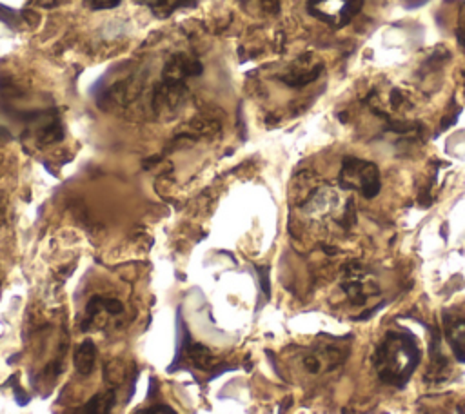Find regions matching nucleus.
Returning <instances> with one entry per match:
<instances>
[{"instance_id": "obj_5", "label": "nucleus", "mask_w": 465, "mask_h": 414, "mask_svg": "<svg viewBox=\"0 0 465 414\" xmlns=\"http://www.w3.org/2000/svg\"><path fill=\"white\" fill-rule=\"evenodd\" d=\"M114 403H116V394L113 389H109L93 396L87 403L82 405V409H78L76 414H111Z\"/></svg>"}, {"instance_id": "obj_9", "label": "nucleus", "mask_w": 465, "mask_h": 414, "mask_svg": "<svg viewBox=\"0 0 465 414\" xmlns=\"http://www.w3.org/2000/svg\"><path fill=\"white\" fill-rule=\"evenodd\" d=\"M85 4L91 7V9H109V7H114L120 4V0H85Z\"/></svg>"}, {"instance_id": "obj_10", "label": "nucleus", "mask_w": 465, "mask_h": 414, "mask_svg": "<svg viewBox=\"0 0 465 414\" xmlns=\"http://www.w3.org/2000/svg\"><path fill=\"white\" fill-rule=\"evenodd\" d=\"M456 34H458V42H460V45L465 49V7H463V9H461V13H460V22H458Z\"/></svg>"}, {"instance_id": "obj_6", "label": "nucleus", "mask_w": 465, "mask_h": 414, "mask_svg": "<svg viewBox=\"0 0 465 414\" xmlns=\"http://www.w3.org/2000/svg\"><path fill=\"white\" fill-rule=\"evenodd\" d=\"M96 361V347L93 341H82L74 352V369L82 376H89L94 369Z\"/></svg>"}, {"instance_id": "obj_1", "label": "nucleus", "mask_w": 465, "mask_h": 414, "mask_svg": "<svg viewBox=\"0 0 465 414\" xmlns=\"http://www.w3.org/2000/svg\"><path fill=\"white\" fill-rule=\"evenodd\" d=\"M372 360L381 383L401 387L420 363V347L411 334L391 330L378 343Z\"/></svg>"}, {"instance_id": "obj_4", "label": "nucleus", "mask_w": 465, "mask_h": 414, "mask_svg": "<svg viewBox=\"0 0 465 414\" xmlns=\"http://www.w3.org/2000/svg\"><path fill=\"white\" fill-rule=\"evenodd\" d=\"M445 338L456 360L465 361V318H452L447 321Z\"/></svg>"}, {"instance_id": "obj_11", "label": "nucleus", "mask_w": 465, "mask_h": 414, "mask_svg": "<svg viewBox=\"0 0 465 414\" xmlns=\"http://www.w3.org/2000/svg\"><path fill=\"white\" fill-rule=\"evenodd\" d=\"M140 414H176V412L171 407H167V405H154V407H151L147 410H142Z\"/></svg>"}, {"instance_id": "obj_12", "label": "nucleus", "mask_w": 465, "mask_h": 414, "mask_svg": "<svg viewBox=\"0 0 465 414\" xmlns=\"http://www.w3.org/2000/svg\"><path fill=\"white\" fill-rule=\"evenodd\" d=\"M262 7L267 11V13H278L280 11V0H262Z\"/></svg>"}, {"instance_id": "obj_13", "label": "nucleus", "mask_w": 465, "mask_h": 414, "mask_svg": "<svg viewBox=\"0 0 465 414\" xmlns=\"http://www.w3.org/2000/svg\"><path fill=\"white\" fill-rule=\"evenodd\" d=\"M403 2H405V5H407V7H418V5L425 4L427 0H403Z\"/></svg>"}, {"instance_id": "obj_2", "label": "nucleus", "mask_w": 465, "mask_h": 414, "mask_svg": "<svg viewBox=\"0 0 465 414\" xmlns=\"http://www.w3.org/2000/svg\"><path fill=\"white\" fill-rule=\"evenodd\" d=\"M340 183L343 189H358L361 196L374 198L380 192V171L372 162L345 156L340 171Z\"/></svg>"}, {"instance_id": "obj_8", "label": "nucleus", "mask_w": 465, "mask_h": 414, "mask_svg": "<svg viewBox=\"0 0 465 414\" xmlns=\"http://www.w3.org/2000/svg\"><path fill=\"white\" fill-rule=\"evenodd\" d=\"M365 0H343V5L340 9V22H338V27H343L347 25L361 9Z\"/></svg>"}, {"instance_id": "obj_3", "label": "nucleus", "mask_w": 465, "mask_h": 414, "mask_svg": "<svg viewBox=\"0 0 465 414\" xmlns=\"http://www.w3.org/2000/svg\"><path fill=\"white\" fill-rule=\"evenodd\" d=\"M200 73H202V64L198 60H191L183 54H176L165 64L163 80L165 84H171V85H183L185 78Z\"/></svg>"}, {"instance_id": "obj_7", "label": "nucleus", "mask_w": 465, "mask_h": 414, "mask_svg": "<svg viewBox=\"0 0 465 414\" xmlns=\"http://www.w3.org/2000/svg\"><path fill=\"white\" fill-rule=\"evenodd\" d=\"M320 73H322V65H314L312 69H307V71L305 69L292 71V73H289L285 76H280V80L283 84H287L289 87H303V85L314 82L320 76Z\"/></svg>"}]
</instances>
